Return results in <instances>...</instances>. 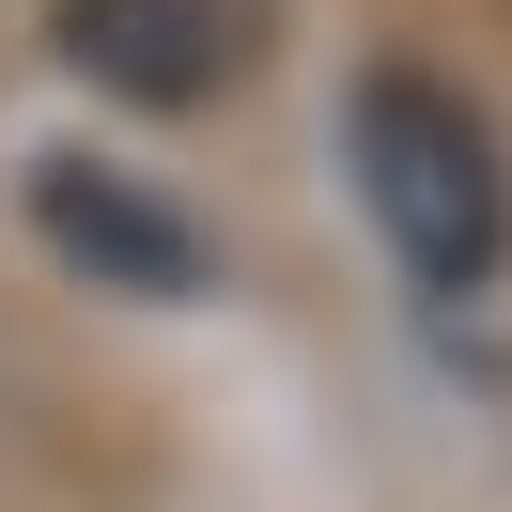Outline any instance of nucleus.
Listing matches in <instances>:
<instances>
[{"label": "nucleus", "mask_w": 512, "mask_h": 512, "mask_svg": "<svg viewBox=\"0 0 512 512\" xmlns=\"http://www.w3.org/2000/svg\"><path fill=\"white\" fill-rule=\"evenodd\" d=\"M32 233L94 295H202V233L171 218V202H140L125 171H94V156H47L32 171Z\"/></svg>", "instance_id": "nucleus-3"}, {"label": "nucleus", "mask_w": 512, "mask_h": 512, "mask_svg": "<svg viewBox=\"0 0 512 512\" xmlns=\"http://www.w3.org/2000/svg\"><path fill=\"white\" fill-rule=\"evenodd\" d=\"M47 47H63L94 94H125V109H202V94L249 78L264 0H63Z\"/></svg>", "instance_id": "nucleus-2"}, {"label": "nucleus", "mask_w": 512, "mask_h": 512, "mask_svg": "<svg viewBox=\"0 0 512 512\" xmlns=\"http://www.w3.org/2000/svg\"><path fill=\"white\" fill-rule=\"evenodd\" d=\"M342 156H357L373 233L404 249V280H435V295L497 280V249H512V171H497V140H481V109L450 94V78L373 63L357 109H342Z\"/></svg>", "instance_id": "nucleus-1"}]
</instances>
